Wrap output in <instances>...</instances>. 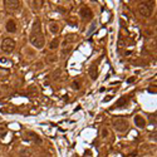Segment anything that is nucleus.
Returning a JSON list of instances; mask_svg holds the SVG:
<instances>
[{
  "label": "nucleus",
  "instance_id": "obj_1",
  "mask_svg": "<svg viewBox=\"0 0 157 157\" xmlns=\"http://www.w3.org/2000/svg\"><path fill=\"white\" fill-rule=\"evenodd\" d=\"M29 42L35 49H43L45 45V38L42 33V25H40V20L37 19L31 27V33L29 35Z\"/></svg>",
  "mask_w": 157,
  "mask_h": 157
},
{
  "label": "nucleus",
  "instance_id": "obj_2",
  "mask_svg": "<svg viewBox=\"0 0 157 157\" xmlns=\"http://www.w3.org/2000/svg\"><path fill=\"white\" fill-rule=\"evenodd\" d=\"M153 2H142L138 5V11L143 18H150L153 11Z\"/></svg>",
  "mask_w": 157,
  "mask_h": 157
},
{
  "label": "nucleus",
  "instance_id": "obj_3",
  "mask_svg": "<svg viewBox=\"0 0 157 157\" xmlns=\"http://www.w3.org/2000/svg\"><path fill=\"white\" fill-rule=\"evenodd\" d=\"M15 45L16 44H15V42L11 38H5V39H3L0 48H2V51L5 52V53H11L15 49Z\"/></svg>",
  "mask_w": 157,
  "mask_h": 157
},
{
  "label": "nucleus",
  "instance_id": "obj_4",
  "mask_svg": "<svg viewBox=\"0 0 157 157\" xmlns=\"http://www.w3.org/2000/svg\"><path fill=\"white\" fill-rule=\"evenodd\" d=\"M113 127L117 132H126L128 129V121L125 118H117L113 121Z\"/></svg>",
  "mask_w": 157,
  "mask_h": 157
},
{
  "label": "nucleus",
  "instance_id": "obj_5",
  "mask_svg": "<svg viewBox=\"0 0 157 157\" xmlns=\"http://www.w3.org/2000/svg\"><path fill=\"white\" fill-rule=\"evenodd\" d=\"M79 15H80L82 20L87 21V20H90V19H92L93 13H92V10H90L88 6H83V8H80V10H79Z\"/></svg>",
  "mask_w": 157,
  "mask_h": 157
},
{
  "label": "nucleus",
  "instance_id": "obj_6",
  "mask_svg": "<svg viewBox=\"0 0 157 157\" xmlns=\"http://www.w3.org/2000/svg\"><path fill=\"white\" fill-rule=\"evenodd\" d=\"M4 5L6 6V9H9L11 11H15V10H18L20 8V2H18V0H5Z\"/></svg>",
  "mask_w": 157,
  "mask_h": 157
},
{
  "label": "nucleus",
  "instance_id": "obj_7",
  "mask_svg": "<svg viewBox=\"0 0 157 157\" xmlns=\"http://www.w3.org/2000/svg\"><path fill=\"white\" fill-rule=\"evenodd\" d=\"M89 77L92 80H96L98 77V69H97V63H93L89 67Z\"/></svg>",
  "mask_w": 157,
  "mask_h": 157
},
{
  "label": "nucleus",
  "instance_id": "obj_8",
  "mask_svg": "<svg viewBox=\"0 0 157 157\" xmlns=\"http://www.w3.org/2000/svg\"><path fill=\"white\" fill-rule=\"evenodd\" d=\"M59 30H61V27L57 21H52L51 24H49V31H51L53 35H57L58 33H59Z\"/></svg>",
  "mask_w": 157,
  "mask_h": 157
},
{
  "label": "nucleus",
  "instance_id": "obj_9",
  "mask_svg": "<svg viewBox=\"0 0 157 157\" xmlns=\"http://www.w3.org/2000/svg\"><path fill=\"white\" fill-rule=\"evenodd\" d=\"M5 28H6V30L9 31V33H15V31H16V23H15L13 19L8 20V21H6Z\"/></svg>",
  "mask_w": 157,
  "mask_h": 157
},
{
  "label": "nucleus",
  "instance_id": "obj_10",
  "mask_svg": "<svg viewBox=\"0 0 157 157\" xmlns=\"http://www.w3.org/2000/svg\"><path fill=\"white\" fill-rule=\"evenodd\" d=\"M135 125L138 127V128H145L146 126V121L142 116H136L135 117Z\"/></svg>",
  "mask_w": 157,
  "mask_h": 157
},
{
  "label": "nucleus",
  "instance_id": "obj_11",
  "mask_svg": "<svg viewBox=\"0 0 157 157\" xmlns=\"http://www.w3.org/2000/svg\"><path fill=\"white\" fill-rule=\"evenodd\" d=\"M74 40H76V34H67L63 40V47L70 45L72 43H74Z\"/></svg>",
  "mask_w": 157,
  "mask_h": 157
},
{
  "label": "nucleus",
  "instance_id": "obj_12",
  "mask_svg": "<svg viewBox=\"0 0 157 157\" xmlns=\"http://www.w3.org/2000/svg\"><path fill=\"white\" fill-rule=\"evenodd\" d=\"M18 156H19V157H31V156H33V152H31L30 148L24 147V148H21V150L19 151V155H18Z\"/></svg>",
  "mask_w": 157,
  "mask_h": 157
},
{
  "label": "nucleus",
  "instance_id": "obj_13",
  "mask_svg": "<svg viewBox=\"0 0 157 157\" xmlns=\"http://www.w3.org/2000/svg\"><path fill=\"white\" fill-rule=\"evenodd\" d=\"M72 49H73V47L72 45H65V47H63L62 48V51H61V55L64 58V57H67V55H69V53L72 52Z\"/></svg>",
  "mask_w": 157,
  "mask_h": 157
},
{
  "label": "nucleus",
  "instance_id": "obj_14",
  "mask_svg": "<svg viewBox=\"0 0 157 157\" xmlns=\"http://www.w3.org/2000/svg\"><path fill=\"white\" fill-rule=\"evenodd\" d=\"M47 62L49 64H53V63H57L58 62V57L55 54H48L47 55Z\"/></svg>",
  "mask_w": 157,
  "mask_h": 157
},
{
  "label": "nucleus",
  "instance_id": "obj_15",
  "mask_svg": "<svg viewBox=\"0 0 157 157\" xmlns=\"http://www.w3.org/2000/svg\"><path fill=\"white\" fill-rule=\"evenodd\" d=\"M62 69L61 68H58V69H55L53 73H52V78L54 79V80H58V79H59L61 78V74H62Z\"/></svg>",
  "mask_w": 157,
  "mask_h": 157
},
{
  "label": "nucleus",
  "instance_id": "obj_16",
  "mask_svg": "<svg viewBox=\"0 0 157 157\" xmlns=\"http://www.w3.org/2000/svg\"><path fill=\"white\" fill-rule=\"evenodd\" d=\"M58 45H59V39L55 38V39H53L52 42H51V44H49V49H52V51H54V49L58 48Z\"/></svg>",
  "mask_w": 157,
  "mask_h": 157
},
{
  "label": "nucleus",
  "instance_id": "obj_17",
  "mask_svg": "<svg viewBox=\"0 0 157 157\" xmlns=\"http://www.w3.org/2000/svg\"><path fill=\"white\" fill-rule=\"evenodd\" d=\"M126 103H127V100L125 97H122V98H119V100H118V102L116 103V107H123Z\"/></svg>",
  "mask_w": 157,
  "mask_h": 157
},
{
  "label": "nucleus",
  "instance_id": "obj_18",
  "mask_svg": "<svg viewBox=\"0 0 157 157\" xmlns=\"http://www.w3.org/2000/svg\"><path fill=\"white\" fill-rule=\"evenodd\" d=\"M28 136H30V139H33V141H35V142H40V138H39L35 133H33V132H28Z\"/></svg>",
  "mask_w": 157,
  "mask_h": 157
},
{
  "label": "nucleus",
  "instance_id": "obj_19",
  "mask_svg": "<svg viewBox=\"0 0 157 157\" xmlns=\"http://www.w3.org/2000/svg\"><path fill=\"white\" fill-rule=\"evenodd\" d=\"M72 88H73L74 90H79V89H80L79 82H73V83H72Z\"/></svg>",
  "mask_w": 157,
  "mask_h": 157
},
{
  "label": "nucleus",
  "instance_id": "obj_20",
  "mask_svg": "<svg viewBox=\"0 0 157 157\" xmlns=\"http://www.w3.org/2000/svg\"><path fill=\"white\" fill-rule=\"evenodd\" d=\"M101 135H102L103 138H107V137H108V135H110V132H108V129H107V128H103L101 131Z\"/></svg>",
  "mask_w": 157,
  "mask_h": 157
},
{
  "label": "nucleus",
  "instance_id": "obj_21",
  "mask_svg": "<svg viewBox=\"0 0 157 157\" xmlns=\"http://www.w3.org/2000/svg\"><path fill=\"white\" fill-rule=\"evenodd\" d=\"M112 98H113V96H108V97H106L104 100H103V103H107V102H110V101L112 100Z\"/></svg>",
  "mask_w": 157,
  "mask_h": 157
},
{
  "label": "nucleus",
  "instance_id": "obj_22",
  "mask_svg": "<svg viewBox=\"0 0 157 157\" xmlns=\"http://www.w3.org/2000/svg\"><path fill=\"white\" fill-rule=\"evenodd\" d=\"M35 65H37V67H35L37 69H40V68H43V64H42V63H40V62H38V63H37Z\"/></svg>",
  "mask_w": 157,
  "mask_h": 157
},
{
  "label": "nucleus",
  "instance_id": "obj_23",
  "mask_svg": "<svg viewBox=\"0 0 157 157\" xmlns=\"http://www.w3.org/2000/svg\"><path fill=\"white\" fill-rule=\"evenodd\" d=\"M150 118H151V122H152V123H155V125H156V116H155V117H153V114H152V116H151V117H150Z\"/></svg>",
  "mask_w": 157,
  "mask_h": 157
},
{
  "label": "nucleus",
  "instance_id": "obj_24",
  "mask_svg": "<svg viewBox=\"0 0 157 157\" xmlns=\"http://www.w3.org/2000/svg\"><path fill=\"white\" fill-rule=\"evenodd\" d=\"M135 80H136V78H135V77H131V78H128V80H127V82H128V83H132V82H135Z\"/></svg>",
  "mask_w": 157,
  "mask_h": 157
},
{
  "label": "nucleus",
  "instance_id": "obj_25",
  "mask_svg": "<svg viewBox=\"0 0 157 157\" xmlns=\"http://www.w3.org/2000/svg\"><path fill=\"white\" fill-rule=\"evenodd\" d=\"M5 132V127L4 126H0V133H4Z\"/></svg>",
  "mask_w": 157,
  "mask_h": 157
},
{
  "label": "nucleus",
  "instance_id": "obj_26",
  "mask_svg": "<svg viewBox=\"0 0 157 157\" xmlns=\"http://www.w3.org/2000/svg\"><path fill=\"white\" fill-rule=\"evenodd\" d=\"M0 62H2V63H6L8 59H6V58H2V59H0Z\"/></svg>",
  "mask_w": 157,
  "mask_h": 157
},
{
  "label": "nucleus",
  "instance_id": "obj_27",
  "mask_svg": "<svg viewBox=\"0 0 157 157\" xmlns=\"http://www.w3.org/2000/svg\"><path fill=\"white\" fill-rule=\"evenodd\" d=\"M151 139H155V141H156V133H155V135H151Z\"/></svg>",
  "mask_w": 157,
  "mask_h": 157
}]
</instances>
